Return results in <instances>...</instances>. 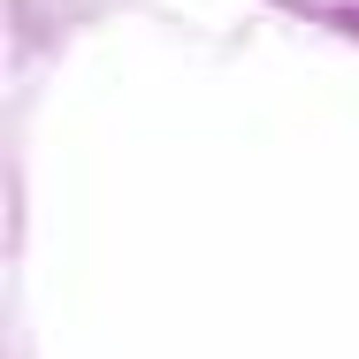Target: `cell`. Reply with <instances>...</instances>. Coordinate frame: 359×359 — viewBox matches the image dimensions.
<instances>
[{"instance_id": "cell-1", "label": "cell", "mask_w": 359, "mask_h": 359, "mask_svg": "<svg viewBox=\"0 0 359 359\" xmlns=\"http://www.w3.org/2000/svg\"><path fill=\"white\" fill-rule=\"evenodd\" d=\"M298 15H313V23H329V31H344V39H359V0H290Z\"/></svg>"}]
</instances>
